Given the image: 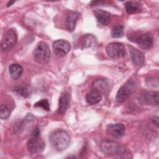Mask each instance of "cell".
Segmentation results:
<instances>
[{
	"mask_svg": "<svg viewBox=\"0 0 159 159\" xmlns=\"http://www.w3.org/2000/svg\"><path fill=\"white\" fill-rule=\"evenodd\" d=\"M101 151L109 156H118L123 158H130V151L127 147L116 142L104 140L99 144Z\"/></svg>",
	"mask_w": 159,
	"mask_h": 159,
	"instance_id": "cell-1",
	"label": "cell"
},
{
	"mask_svg": "<svg viewBox=\"0 0 159 159\" xmlns=\"http://www.w3.org/2000/svg\"><path fill=\"white\" fill-rule=\"evenodd\" d=\"M49 140L52 147L55 150L63 151L69 146L70 137L66 131L57 130L50 134Z\"/></svg>",
	"mask_w": 159,
	"mask_h": 159,
	"instance_id": "cell-2",
	"label": "cell"
},
{
	"mask_svg": "<svg viewBox=\"0 0 159 159\" xmlns=\"http://www.w3.org/2000/svg\"><path fill=\"white\" fill-rule=\"evenodd\" d=\"M34 60L40 64L48 63L50 59V50L48 45L44 42L38 43L33 52Z\"/></svg>",
	"mask_w": 159,
	"mask_h": 159,
	"instance_id": "cell-3",
	"label": "cell"
},
{
	"mask_svg": "<svg viewBox=\"0 0 159 159\" xmlns=\"http://www.w3.org/2000/svg\"><path fill=\"white\" fill-rule=\"evenodd\" d=\"M17 42V35L16 30L12 29H9L4 34L1 44V48L4 52H9L12 50Z\"/></svg>",
	"mask_w": 159,
	"mask_h": 159,
	"instance_id": "cell-4",
	"label": "cell"
},
{
	"mask_svg": "<svg viewBox=\"0 0 159 159\" xmlns=\"http://www.w3.org/2000/svg\"><path fill=\"white\" fill-rule=\"evenodd\" d=\"M135 86L136 84L134 81L132 80L127 81L119 89L116 95V101L117 102H122L125 101L134 91Z\"/></svg>",
	"mask_w": 159,
	"mask_h": 159,
	"instance_id": "cell-5",
	"label": "cell"
},
{
	"mask_svg": "<svg viewBox=\"0 0 159 159\" xmlns=\"http://www.w3.org/2000/svg\"><path fill=\"white\" fill-rule=\"evenodd\" d=\"M107 55L113 59H118L125 57L126 50L124 45L119 42H112L107 45L106 48Z\"/></svg>",
	"mask_w": 159,
	"mask_h": 159,
	"instance_id": "cell-6",
	"label": "cell"
},
{
	"mask_svg": "<svg viewBox=\"0 0 159 159\" xmlns=\"http://www.w3.org/2000/svg\"><path fill=\"white\" fill-rule=\"evenodd\" d=\"M53 49L55 54L58 57L66 55L71 49L70 43L63 39L55 40L53 43Z\"/></svg>",
	"mask_w": 159,
	"mask_h": 159,
	"instance_id": "cell-7",
	"label": "cell"
},
{
	"mask_svg": "<svg viewBox=\"0 0 159 159\" xmlns=\"http://www.w3.org/2000/svg\"><path fill=\"white\" fill-rule=\"evenodd\" d=\"M27 149L32 153H42L45 147V142L40 137H32L27 142Z\"/></svg>",
	"mask_w": 159,
	"mask_h": 159,
	"instance_id": "cell-8",
	"label": "cell"
},
{
	"mask_svg": "<svg viewBox=\"0 0 159 159\" xmlns=\"http://www.w3.org/2000/svg\"><path fill=\"white\" fill-rule=\"evenodd\" d=\"M139 101L142 104L157 106L158 104V93L157 91L145 92L140 96Z\"/></svg>",
	"mask_w": 159,
	"mask_h": 159,
	"instance_id": "cell-9",
	"label": "cell"
},
{
	"mask_svg": "<svg viewBox=\"0 0 159 159\" xmlns=\"http://www.w3.org/2000/svg\"><path fill=\"white\" fill-rule=\"evenodd\" d=\"M135 42L142 48L148 50L153 46V38L150 33L146 32L138 37Z\"/></svg>",
	"mask_w": 159,
	"mask_h": 159,
	"instance_id": "cell-10",
	"label": "cell"
},
{
	"mask_svg": "<svg viewBox=\"0 0 159 159\" xmlns=\"http://www.w3.org/2000/svg\"><path fill=\"white\" fill-rule=\"evenodd\" d=\"M130 56L134 65L137 66H142L145 63V56L140 50L130 47Z\"/></svg>",
	"mask_w": 159,
	"mask_h": 159,
	"instance_id": "cell-11",
	"label": "cell"
},
{
	"mask_svg": "<svg viewBox=\"0 0 159 159\" xmlns=\"http://www.w3.org/2000/svg\"><path fill=\"white\" fill-rule=\"evenodd\" d=\"M79 17V13L76 11H70L65 19V27L69 32H73L75 28L76 22Z\"/></svg>",
	"mask_w": 159,
	"mask_h": 159,
	"instance_id": "cell-12",
	"label": "cell"
},
{
	"mask_svg": "<svg viewBox=\"0 0 159 159\" xmlns=\"http://www.w3.org/2000/svg\"><path fill=\"white\" fill-rule=\"evenodd\" d=\"M106 130L109 135L114 137H120L124 135L125 132L124 125L120 123L109 124L107 126Z\"/></svg>",
	"mask_w": 159,
	"mask_h": 159,
	"instance_id": "cell-13",
	"label": "cell"
},
{
	"mask_svg": "<svg viewBox=\"0 0 159 159\" xmlns=\"http://www.w3.org/2000/svg\"><path fill=\"white\" fill-rule=\"evenodd\" d=\"M93 12L99 24L103 25H107L109 23L111 20V14L109 12L101 9H96Z\"/></svg>",
	"mask_w": 159,
	"mask_h": 159,
	"instance_id": "cell-14",
	"label": "cell"
},
{
	"mask_svg": "<svg viewBox=\"0 0 159 159\" xmlns=\"http://www.w3.org/2000/svg\"><path fill=\"white\" fill-rule=\"evenodd\" d=\"M70 102V94L68 93H63L59 99L58 111L60 114L65 112L68 108Z\"/></svg>",
	"mask_w": 159,
	"mask_h": 159,
	"instance_id": "cell-15",
	"label": "cell"
},
{
	"mask_svg": "<svg viewBox=\"0 0 159 159\" xmlns=\"http://www.w3.org/2000/svg\"><path fill=\"white\" fill-rule=\"evenodd\" d=\"M101 93L94 89L88 93L86 97V102L91 105H94L99 103L101 101Z\"/></svg>",
	"mask_w": 159,
	"mask_h": 159,
	"instance_id": "cell-16",
	"label": "cell"
},
{
	"mask_svg": "<svg viewBox=\"0 0 159 159\" xmlns=\"http://www.w3.org/2000/svg\"><path fill=\"white\" fill-rule=\"evenodd\" d=\"M96 39L92 34H85L81 39L80 41V47L82 48H89L95 45Z\"/></svg>",
	"mask_w": 159,
	"mask_h": 159,
	"instance_id": "cell-17",
	"label": "cell"
},
{
	"mask_svg": "<svg viewBox=\"0 0 159 159\" xmlns=\"http://www.w3.org/2000/svg\"><path fill=\"white\" fill-rule=\"evenodd\" d=\"M125 7L127 14H135L142 10V4L139 1H127L125 3Z\"/></svg>",
	"mask_w": 159,
	"mask_h": 159,
	"instance_id": "cell-18",
	"label": "cell"
},
{
	"mask_svg": "<svg viewBox=\"0 0 159 159\" xmlns=\"http://www.w3.org/2000/svg\"><path fill=\"white\" fill-rule=\"evenodd\" d=\"M9 71L11 77L13 80H17L23 72L22 67L18 64H12L9 66Z\"/></svg>",
	"mask_w": 159,
	"mask_h": 159,
	"instance_id": "cell-19",
	"label": "cell"
},
{
	"mask_svg": "<svg viewBox=\"0 0 159 159\" xmlns=\"http://www.w3.org/2000/svg\"><path fill=\"white\" fill-rule=\"evenodd\" d=\"M108 81L104 79H99L96 81L93 84V89L99 91V92L102 93L107 90L108 88Z\"/></svg>",
	"mask_w": 159,
	"mask_h": 159,
	"instance_id": "cell-20",
	"label": "cell"
},
{
	"mask_svg": "<svg viewBox=\"0 0 159 159\" xmlns=\"http://www.w3.org/2000/svg\"><path fill=\"white\" fill-rule=\"evenodd\" d=\"M34 119V116L31 114H28V115H27L25 118L23 120V121L20 123V124L18 125L17 129H16V130H17L18 132H22L23 130H24L25 127L29 126L30 124H31L33 122Z\"/></svg>",
	"mask_w": 159,
	"mask_h": 159,
	"instance_id": "cell-21",
	"label": "cell"
},
{
	"mask_svg": "<svg viewBox=\"0 0 159 159\" xmlns=\"http://www.w3.org/2000/svg\"><path fill=\"white\" fill-rule=\"evenodd\" d=\"M124 27L122 25H116L112 28L111 35L114 38H120L124 34Z\"/></svg>",
	"mask_w": 159,
	"mask_h": 159,
	"instance_id": "cell-22",
	"label": "cell"
},
{
	"mask_svg": "<svg viewBox=\"0 0 159 159\" xmlns=\"http://www.w3.org/2000/svg\"><path fill=\"white\" fill-rule=\"evenodd\" d=\"M11 114L9 108L5 104H1L0 107V118L2 119H7Z\"/></svg>",
	"mask_w": 159,
	"mask_h": 159,
	"instance_id": "cell-23",
	"label": "cell"
},
{
	"mask_svg": "<svg viewBox=\"0 0 159 159\" xmlns=\"http://www.w3.org/2000/svg\"><path fill=\"white\" fill-rule=\"evenodd\" d=\"M34 106L35 107H42L43 109L47 111H49L50 110L49 103L47 99H43L40 101H39L34 104Z\"/></svg>",
	"mask_w": 159,
	"mask_h": 159,
	"instance_id": "cell-24",
	"label": "cell"
},
{
	"mask_svg": "<svg viewBox=\"0 0 159 159\" xmlns=\"http://www.w3.org/2000/svg\"><path fill=\"white\" fill-rule=\"evenodd\" d=\"M15 91L18 93L20 94V95L23 96L24 97H26L29 95V92H28V89H26L25 88H23V87H18L17 88H16Z\"/></svg>",
	"mask_w": 159,
	"mask_h": 159,
	"instance_id": "cell-25",
	"label": "cell"
},
{
	"mask_svg": "<svg viewBox=\"0 0 159 159\" xmlns=\"http://www.w3.org/2000/svg\"><path fill=\"white\" fill-rule=\"evenodd\" d=\"M40 130L39 127H36L32 133V137H40Z\"/></svg>",
	"mask_w": 159,
	"mask_h": 159,
	"instance_id": "cell-26",
	"label": "cell"
},
{
	"mask_svg": "<svg viewBox=\"0 0 159 159\" xmlns=\"http://www.w3.org/2000/svg\"><path fill=\"white\" fill-rule=\"evenodd\" d=\"M158 118L157 117H154V118L153 119V123H154V124L157 126V127H158Z\"/></svg>",
	"mask_w": 159,
	"mask_h": 159,
	"instance_id": "cell-27",
	"label": "cell"
},
{
	"mask_svg": "<svg viewBox=\"0 0 159 159\" xmlns=\"http://www.w3.org/2000/svg\"><path fill=\"white\" fill-rule=\"evenodd\" d=\"M14 2H15V1H9V2H8V4H7V7H9V6H11Z\"/></svg>",
	"mask_w": 159,
	"mask_h": 159,
	"instance_id": "cell-28",
	"label": "cell"
}]
</instances>
